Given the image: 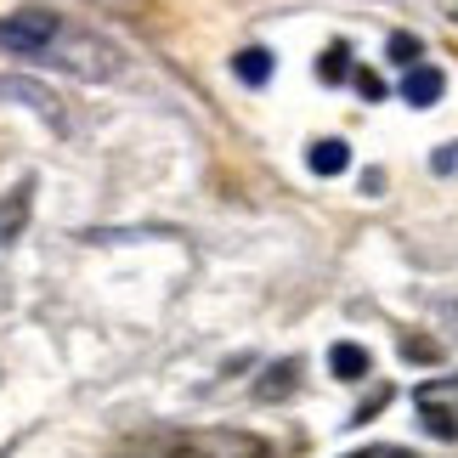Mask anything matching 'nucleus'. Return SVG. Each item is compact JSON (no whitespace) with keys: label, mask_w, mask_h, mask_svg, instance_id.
<instances>
[{"label":"nucleus","mask_w":458,"mask_h":458,"mask_svg":"<svg viewBox=\"0 0 458 458\" xmlns=\"http://www.w3.org/2000/svg\"><path fill=\"white\" fill-rule=\"evenodd\" d=\"M447 91V80H442V68H408V80H402V102H413V108H430L436 97Z\"/></svg>","instance_id":"obj_6"},{"label":"nucleus","mask_w":458,"mask_h":458,"mask_svg":"<svg viewBox=\"0 0 458 458\" xmlns=\"http://www.w3.org/2000/svg\"><path fill=\"white\" fill-rule=\"evenodd\" d=\"M233 68H238L243 85H267V80H272V51L250 46V51H238V57H233Z\"/></svg>","instance_id":"obj_12"},{"label":"nucleus","mask_w":458,"mask_h":458,"mask_svg":"<svg viewBox=\"0 0 458 458\" xmlns=\"http://www.w3.org/2000/svg\"><path fill=\"white\" fill-rule=\"evenodd\" d=\"M294 385H301V362L284 357V362L267 368V379L255 385V396H260V402H284V396H294Z\"/></svg>","instance_id":"obj_7"},{"label":"nucleus","mask_w":458,"mask_h":458,"mask_svg":"<svg viewBox=\"0 0 458 458\" xmlns=\"http://www.w3.org/2000/svg\"><path fill=\"white\" fill-rule=\"evenodd\" d=\"M402 351H408L413 362H436V357H442V345H436V340H419V334H413V340H402Z\"/></svg>","instance_id":"obj_15"},{"label":"nucleus","mask_w":458,"mask_h":458,"mask_svg":"<svg viewBox=\"0 0 458 458\" xmlns=\"http://www.w3.org/2000/svg\"><path fill=\"white\" fill-rule=\"evenodd\" d=\"M0 97H17L23 108H34L40 119H51V125H63V114L51 108V91H40L34 80H0Z\"/></svg>","instance_id":"obj_8"},{"label":"nucleus","mask_w":458,"mask_h":458,"mask_svg":"<svg viewBox=\"0 0 458 458\" xmlns=\"http://www.w3.org/2000/svg\"><path fill=\"white\" fill-rule=\"evenodd\" d=\"M351 458H379V453H351Z\"/></svg>","instance_id":"obj_19"},{"label":"nucleus","mask_w":458,"mask_h":458,"mask_svg":"<svg viewBox=\"0 0 458 458\" xmlns=\"http://www.w3.org/2000/svg\"><path fill=\"white\" fill-rule=\"evenodd\" d=\"M40 63L68 68V74H80V80H114L119 68H125V57H119L114 40H102V34H85V29H74V23L57 29V40L46 46Z\"/></svg>","instance_id":"obj_1"},{"label":"nucleus","mask_w":458,"mask_h":458,"mask_svg":"<svg viewBox=\"0 0 458 458\" xmlns=\"http://www.w3.org/2000/svg\"><path fill=\"white\" fill-rule=\"evenodd\" d=\"M306 165H311L317 175H340V170H351V148L340 142V136H328V142H311Z\"/></svg>","instance_id":"obj_11"},{"label":"nucleus","mask_w":458,"mask_h":458,"mask_svg":"<svg viewBox=\"0 0 458 458\" xmlns=\"http://www.w3.org/2000/svg\"><path fill=\"white\" fill-rule=\"evenodd\" d=\"M385 51H391V63H402V68H419V57H425V46H419L413 34H391Z\"/></svg>","instance_id":"obj_14"},{"label":"nucleus","mask_w":458,"mask_h":458,"mask_svg":"<svg viewBox=\"0 0 458 458\" xmlns=\"http://www.w3.org/2000/svg\"><path fill=\"white\" fill-rule=\"evenodd\" d=\"M430 170H436V175H458V142H447L442 153H436V158H430Z\"/></svg>","instance_id":"obj_16"},{"label":"nucleus","mask_w":458,"mask_h":458,"mask_svg":"<svg viewBox=\"0 0 458 458\" xmlns=\"http://www.w3.org/2000/svg\"><path fill=\"white\" fill-rule=\"evenodd\" d=\"M63 17L57 12H40V6H23L12 17H0V51H12V57H46V46L57 40Z\"/></svg>","instance_id":"obj_2"},{"label":"nucleus","mask_w":458,"mask_h":458,"mask_svg":"<svg viewBox=\"0 0 458 458\" xmlns=\"http://www.w3.org/2000/svg\"><path fill=\"white\" fill-rule=\"evenodd\" d=\"M317 74H323L328 85L351 80V51H345V46H328V51H323V63H317Z\"/></svg>","instance_id":"obj_13"},{"label":"nucleus","mask_w":458,"mask_h":458,"mask_svg":"<svg viewBox=\"0 0 458 458\" xmlns=\"http://www.w3.org/2000/svg\"><path fill=\"white\" fill-rule=\"evenodd\" d=\"M357 91H362L368 102H385V80H379V74H368V68H362V74H357Z\"/></svg>","instance_id":"obj_17"},{"label":"nucleus","mask_w":458,"mask_h":458,"mask_svg":"<svg viewBox=\"0 0 458 458\" xmlns=\"http://www.w3.org/2000/svg\"><path fill=\"white\" fill-rule=\"evenodd\" d=\"M379 458H413V453H408V447H385Z\"/></svg>","instance_id":"obj_18"},{"label":"nucleus","mask_w":458,"mask_h":458,"mask_svg":"<svg viewBox=\"0 0 458 458\" xmlns=\"http://www.w3.org/2000/svg\"><path fill=\"white\" fill-rule=\"evenodd\" d=\"M187 458H272V453L250 430H204L187 436Z\"/></svg>","instance_id":"obj_4"},{"label":"nucleus","mask_w":458,"mask_h":458,"mask_svg":"<svg viewBox=\"0 0 458 458\" xmlns=\"http://www.w3.org/2000/svg\"><path fill=\"white\" fill-rule=\"evenodd\" d=\"M328 368H334V379H368V351L362 345H351V340H340V345H328Z\"/></svg>","instance_id":"obj_10"},{"label":"nucleus","mask_w":458,"mask_h":458,"mask_svg":"<svg viewBox=\"0 0 458 458\" xmlns=\"http://www.w3.org/2000/svg\"><path fill=\"white\" fill-rule=\"evenodd\" d=\"M29 209H34L29 187H17V192H6V199H0V243H12V238L29 226Z\"/></svg>","instance_id":"obj_9"},{"label":"nucleus","mask_w":458,"mask_h":458,"mask_svg":"<svg viewBox=\"0 0 458 458\" xmlns=\"http://www.w3.org/2000/svg\"><path fill=\"white\" fill-rule=\"evenodd\" d=\"M413 402H419V425H425L436 442H458V374L425 379L413 391Z\"/></svg>","instance_id":"obj_3"},{"label":"nucleus","mask_w":458,"mask_h":458,"mask_svg":"<svg viewBox=\"0 0 458 458\" xmlns=\"http://www.w3.org/2000/svg\"><path fill=\"white\" fill-rule=\"evenodd\" d=\"M108 458H187V436L182 430H142L131 442H119Z\"/></svg>","instance_id":"obj_5"}]
</instances>
